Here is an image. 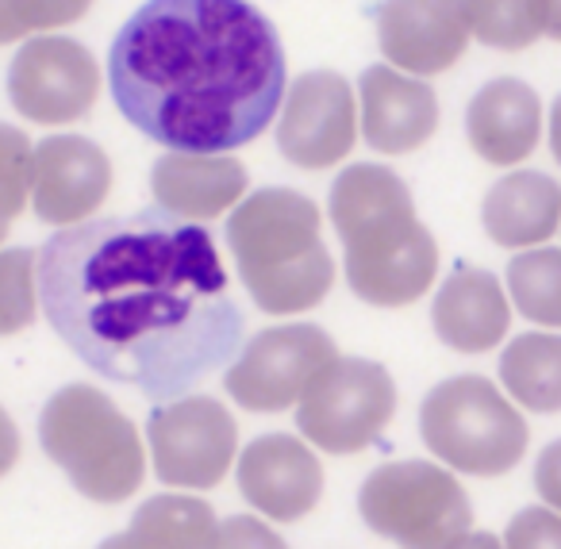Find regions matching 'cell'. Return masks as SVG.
<instances>
[{
	"mask_svg": "<svg viewBox=\"0 0 561 549\" xmlns=\"http://www.w3.org/2000/svg\"><path fill=\"white\" fill-rule=\"evenodd\" d=\"M4 235H9V219H0V242H4Z\"/></svg>",
	"mask_w": 561,
	"mask_h": 549,
	"instance_id": "35",
	"label": "cell"
},
{
	"mask_svg": "<svg viewBox=\"0 0 561 549\" xmlns=\"http://www.w3.org/2000/svg\"><path fill=\"white\" fill-rule=\"evenodd\" d=\"M504 549H561V515L546 507H527L507 523Z\"/></svg>",
	"mask_w": 561,
	"mask_h": 549,
	"instance_id": "28",
	"label": "cell"
},
{
	"mask_svg": "<svg viewBox=\"0 0 561 549\" xmlns=\"http://www.w3.org/2000/svg\"><path fill=\"white\" fill-rule=\"evenodd\" d=\"M535 488H538V495H542V500L561 515V438L550 442V446L538 454Z\"/></svg>",
	"mask_w": 561,
	"mask_h": 549,
	"instance_id": "30",
	"label": "cell"
},
{
	"mask_svg": "<svg viewBox=\"0 0 561 549\" xmlns=\"http://www.w3.org/2000/svg\"><path fill=\"white\" fill-rule=\"evenodd\" d=\"M550 150L561 165V96L553 101V112H550Z\"/></svg>",
	"mask_w": 561,
	"mask_h": 549,
	"instance_id": "33",
	"label": "cell"
},
{
	"mask_svg": "<svg viewBox=\"0 0 561 549\" xmlns=\"http://www.w3.org/2000/svg\"><path fill=\"white\" fill-rule=\"evenodd\" d=\"M331 224L346 250V281L374 308H408L438 270L435 235L420 224L412 188L385 165H351L331 185Z\"/></svg>",
	"mask_w": 561,
	"mask_h": 549,
	"instance_id": "3",
	"label": "cell"
},
{
	"mask_svg": "<svg viewBox=\"0 0 561 549\" xmlns=\"http://www.w3.org/2000/svg\"><path fill=\"white\" fill-rule=\"evenodd\" d=\"M469 147L492 165H515L535 155L542 135L538 93L519 78H496L466 108Z\"/></svg>",
	"mask_w": 561,
	"mask_h": 549,
	"instance_id": "18",
	"label": "cell"
},
{
	"mask_svg": "<svg viewBox=\"0 0 561 549\" xmlns=\"http://www.w3.org/2000/svg\"><path fill=\"white\" fill-rule=\"evenodd\" d=\"M116 108L173 155H224L254 142L285 96L273 24L239 0L142 4L108 50Z\"/></svg>",
	"mask_w": 561,
	"mask_h": 549,
	"instance_id": "2",
	"label": "cell"
},
{
	"mask_svg": "<svg viewBox=\"0 0 561 549\" xmlns=\"http://www.w3.org/2000/svg\"><path fill=\"white\" fill-rule=\"evenodd\" d=\"M20 461V431L12 423V415L0 408V477Z\"/></svg>",
	"mask_w": 561,
	"mask_h": 549,
	"instance_id": "31",
	"label": "cell"
},
{
	"mask_svg": "<svg viewBox=\"0 0 561 549\" xmlns=\"http://www.w3.org/2000/svg\"><path fill=\"white\" fill-rule=\"evenodd\" d=\"M507 293L538 327H561V250H527L507 262Z\"/></svg>",
	"mask_w": 561,
	"mask_h": 549,
	"instance_id": "23",
	"label": "cell"
},
{
	"mask_svg": "<svg viewBox=\"0 0 561 549\" xmlns=\"http://www.w3.org/2000/svg\"><path fill=\"white\" fill-rule=\"evenodd\" d=\"M339 357L328 331L312 323L270 327L242 346L224 377V388L247 411H285L308 392L316 377Z\"/></svg>",
	"mask_w": 561,
	"mask_h": 549,
	"instance_id": "9",
	"label": "cell"
},
{
	"mask_svg": "<svg viewBox=\"0 0 561 549\" xmlns=\"http://www.w3.org/2000/svg\"><path fill=\"white\" fill-rule=\"evenodd\" d=\"M85 16V4H0V43Z\"/></svg>",
	"mask_w": 561,
	"mask_h": 549,
	"instance_id": "27",
	"label": "cell"
},
{
	"mask_svg": "<svg viewBox=\"0 0 561 549\" xmlns=\"http://www.w3.org/2000/svg\"><path fill=\"white\" fill-rule=\"evenodd\" d=\"M239 492L273 523H297L323 495V465L293 434H265L239 457Z\"/></svg>",
	"mask_w": 561,
	"mask_h": 549,
	"instance_id": "14",
	"label": "cell"
},
{
	"mask_svg": "<svg viewBox=\"0 0 561 549\" xmlns=\"http://www.w3.org/2000/svg\"><path fill=\"white\" fill-rule=\"evenodd\" d=\"M362 89V131L381 155H412L438 131V96L392 66H369Z\"/></svg>",
	"mask_w": 561,
	"mask_h": 549,
	"instance_id": "15",
	"label": "cell"
},
{
	"mask_svg": "<svg viewBox=\"0 0 561 549\" xmlns=\"http://www.w3.org/2000/svg\"><path fill=\"white\" fill-rule=\"evenodd\" d=\"M216 515L193 495H154L135 511L124 534H112L96 549H211Z\"/></svg>",
	"mask_w": 561,
	"mask_h": 549,
	"instance_id": "21",
	"label": "cell"
},
{
	"mask_svg": "<svg viewBox=\"0 0 561 549\" xmlns=\"http://www.w3.org/2000/svg\"><path fill=\"white\" fill-rule=\"evenodd\" d=\"M484 231L496 247L527 250L558 235L561 224V185L550 173H507L484 193L481 204Z\"/></svg>",
	"mask_w": 561,
	"mask_h": 549,
	"instance_id": "20",
	"label": "cell"
},
{
	"mask_svg": "<svg viewBox=\"0 0 561 549\" xmlns=\"http://www.w3.org/2000/svg\"><path fill=\"white\" fill-rule=\"evenodd\" d=\"M431 323L438 339L458 354H489L512 327V308L489 270L458 265L438 288Z\"/></svg>",
	"mask_w": 561,
	"mask_h": 549,
	"instance_id": "17",
	"label": "cell"
},
{
	"mask_svg": "<svg viewBox=\"0 0 561 549\" xmlns=\"http://www.w3.org/2000/svg\"><path fill=\"white\" fill-rule=\"evenodd\" d=\"M227 247L250 300L270 316L323 304L335 262L320 239V208L297 188H257L227 219Z\"/></svg>",
	"mask_w": 561,
	"mask_h": 549,
	"instance_id": "4",
	"label": "cell"
},
{
	"mask_svg": "<svg viewBox=\"0 0 561 549\" xmlns=\"http://www.w3.org/2000/svg\"><path fill=\"white\" fill-rule=\"evenodd\" d=\"M546 35L561 39V4H546Z\"/></svg>",
	"mask_w": 561,
	"mask_h": 549,
	"instance_id": "34",
	"label": "cell"
},
{
	"mask_svg": "<svg viewBox=\"0 0 561 549\" xmlns=\"http://www.w3.org/2000/svg\"><path fill=\"white\" fill-rule=\"evenodd\" d=\"M39 442L70 484L96 503L127 500L147 472L139 431L101 388L70 385L50 396L39 419Z\"/></svg>",
	"mask_w": 561,
	"mask_h": 549,
	"instance_id": "5",
	"label": "cell"
},
{
	"mask_svg": "<svg viewBox=\"0 0 561 549\" xmlns=\"http://www.w3.org/2000/svg\"><path fill=\"white\" fill-rule=\"evenodd\" d=\"M500 380L527 411H561V334H519L500 357Z\"/></svg>",
	"mask_w": 561,
	"mask_h": 549,
	"instance_id": "22",
	"label": "cell"
},
{
	"mask_svg": "<svg viewBox=\"0 0 561 549\" xmlns=\"http://www.w3.org/2000/svg\"><path fill=\"white\" fill-rule=\"evenodd\" d=\"M32 150V139L20 127L0 124V219H9V224L27 208Z\"/></svg>",
	"mask_w": 561,
	"mask_h": 549,
	"instance_id": "26",
	"label": "cell"
},
{
	"mask_svg": "<svg viewBox=\"0 0 561 549\" xmlns=\"http://www.w3.org/2000/svg\"><path fill=\"white\" fill-rule=\"evenodd\" d=\"M35 281L58 339L104 380L158 403L211 377L247 334L211 235L162 208L50 235Z\"/></svg>",
	"mask_w": 561,
	"mask_h": 549,
	"instance_id": "1",
	"label": "cell"
},
{
	"mask_svg": "<svg viewBox=\"0 0 561 549\" xmlns=\"http://www.w3.org/2000/svg\"><path fill=\"white\" fill-rule=\"evenodd\" d=\"M450 549H504V546H500V541L492 538V534L477 530V534H466V538H458Z\"/></svg>",
	"mask_w": 561,
	"mask_h": 549,
	"instance_id": "32",
	"label": "cell"
},
{
	"mask_svg": "<svg viewBox=\"0 0 561 549\" xmlns=\"http://www.w3.org/2000/svg\"><path fill=\"white\" fill-rule=\"evenodd\" d=\"M366 526L400 549H450L469 534V495L431 461H389L366 477L358 492Z\"/></svg>",
	"mask_w": 561,
	"mask_h": 549,
	"instance_id": "7",
	"label": "cell"
},
{
	"mask_svg": "<svg viewBox=\"0 0 561 549\" xmlns=\"http://www.w3.org/2000/svg\"><path fill=\"white\" fill-rule=\"evenodd\" d=\"M39 316V281H35L32 250L0 254V339L20 334Z\"/></svg>",
	"mask_w": 561,
	"mask_h": 549,
	"instance_id": "25",
	"label": "cell"
},
{
	"mask_svg": "<svg viewBox=\"0 0 561 549\" xmlns=\"http://www.w3.org/2000/svg\"><path fill=\"white\" fill-rule=\"evenodd\" d=\"M112 188V162L96 142L81 135H50L32 150V173H27V204L35 219L50 227H81L89 224Z\"/></svg>",
	"mask_w": 561,
	"mask_h": 549,
	"instance_id": "13",
	"label": "cell"
},
{
	"mask_svg": "<svg viewBox=\"0 0 561 549\" xmlns=\"http://www.w3.org/2000/svg\"><path fill=\"white\" fill-rule=\"evenodd\" d=\"M150 193L162 211L185 224H204L242 201L247 170L227 155H165L150 170Z\"/></svg>",
	"mask_w": 561,
	"mask_h": 549,
	"instance_id": "19",
	"label": "cell"
},
{
	"mask_svg": "<svg viewBox=\"0 0 561 549\" xmlns=\"http://www.w3.org/2000/svg\"><path fill=\"white\" fill-rule=\"evenodd\" d=\"M101 96V66L78 39L39 35L16 50L9 66V101L35 124H73Z\"/></svg>",
	"mask_w": 561,
	"mask_h": 549,
	"instance_id": "11",
	"label": "cell"
},
{
	"mask_svg": "<svg viewBox=\"0 0 561 549\" xmlns=\"http://www.w3.org/2000/svg\"><path fill=\"white\" fill-rule=\"evenodd\" d=\"M466 32L496 50H523L546 35V4H461Z\"/></svg>",
	"mask_w": 561,
	"mask_h": 549,
	"instance_id": "24",
	"label": "cell"
},
{
	"mask_svg": "<svg viewBox=\"0 0 561 549\" xmlns=\"http://www.w3.org/2000/svg\"><path fill=\"white\" fill-rule=\"evenodd\" d=\"M423 442L450 469L500 477L527 454V419L484 377H450L431 388L420 411Z\"/></svg>",
	"mask_w": 561,
	"mask_h": 549,
	"instance_id": "6",
	"label": "cell"
},
{
	"mask_svg": "<svg viewBox=\"0 0 561 549\" xmlns=\"http://www.w3.org/2000/svg\"><path fill=\"white\" fill-rule=\"evenodd\" d=\"M158 480L173 488H216L239 449V426L211 396H181L147 423Z\"/></svg>",
	"mask_w": 561,
	"mask_h": 549,
	"instance_id": "10",
	"label": "cell"
},
{
	"mask_svg": "<svg viewBox=\"0 0 561 549\" xmlns=\"http://www.w3.org/2000/svg\"><path fill=\"white\" fill-rule=\"evenodd\" d=\"M211 549H289L262 518L250 515H234L224 518L216 526V538H211Z\"/></svg>",
	"mask_w": 561,
	"mask_h": 549,
	"instance_id": "29",
	"label": "cell"
},
{
	"mask_svg": "<svg viewBox=\"0 0 561 549\" xmlns=\"http://www.w3.org/2000/svg\"><path fill=\"white\" fill-rule=\"evenodd\" d=\"M397 415L389 369L366 357H335L300 396L297 426L316 449L362 454Z\"/></svg>",
	"mask_w": 561,
	"mask_h": 549,
	"instance_id": "8",
	"label": "cell"
},
{
	"mask_svg": "<svg viewBox=\"0 0 561 549\" xmlns=\"http://www.w3.org/2000/svg\"><path fill=\"white\" fill-rule=\"evenodd\" d=\"M374 16L381 55L408 73H443L469 47L461 4H377Z\"/></svg>",
	"mask_w": 561,
	"mask_h": 549,
	"instance_id": "16",
	"label": "cell"
},
{
	"mask_svg": "<svg viewBox=\"0 0 561 549\" xmlns=\"http://www.w3.org/2000/svg\"><path fill=\"white\" fill-rule=\"evenodd\" d=\"M354 93L335 70H308L289 85L280 108L277 150L300 170H331L354 150Z\"/></svg>",
	"mask_w": 561,
	"mask_h": 549,
	"instance_id": "12",
	"label": "cell"
}]
</instances>
